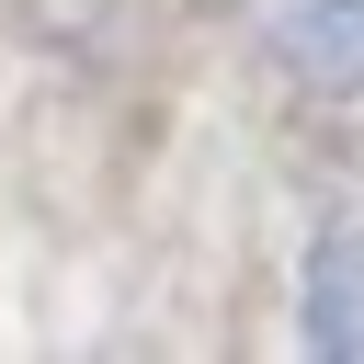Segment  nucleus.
Segmentation results:
<instances>
[{
	"label": "nucleus",
	"instance_id": "1",
	"mask_svg": "<svg viewBox=\"0 0 364 364\" xmlns=\"http://www.w3.org/2000/svg\"><path fill=\"white\" fill-rule=\"evenodd\" d=\"M273 68L318 102H364V0H250Z\"/></svg>",
	"mask_w": 364,
	"mask_h": 364
}]
</instances>
